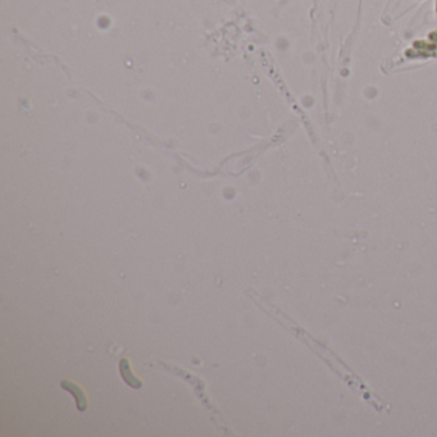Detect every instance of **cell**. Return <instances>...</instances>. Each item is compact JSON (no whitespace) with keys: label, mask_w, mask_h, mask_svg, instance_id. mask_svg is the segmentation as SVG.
I'll return each instance as SVG.
<instances>
[{"label":"cell","mask_w":437,"mask_h":437,"mask_svg":"<svg viewBox=\"0 0 437 437\" xmlns=\"http://www.w3.org/2000/svg\"><path fill=\"white\" fill-rule=\"evenodd\" d=\"M281 325H283L285 327H287V329L291 331V333H294L296 337L300 340L303 344L307 345L310 350L313 351L316 355H318L321 360L327 364L329 367L332 372H335L336 375L345 382V383L349 386L353 391H355L363 400H366L369 405L375 408L377 412H390V406L384 403L383 400L376 394L375 391H372L371 388L367 386V383L363 381L362 377L354 372L350 367L347 366L346 363L338 357L337 354L333 350H331L328 346H326L322 341H320L318 338L313 337V336L308 333L304 328H301L300 326H298L296 323H294L292 321H290L288 318H283V322L281 321Z\"/></svg>","instance_id":"6da1fadb"},{"label":"cell","mask_w":437,"mask_h":437,"mask_svg":"<svg viewBox=\"0 0 437 437\" xmlns=\"http://www.w3.org/2000/svg\"><path fill=\"white\" fill-rule=\"evenodd\" d=\"M62 387H64L65 390L69 391V392H71V394L73 395V396H75L76 403H77L78 410H81V412H84V410L86 409L87 403H86V397H85V394H84V392H82V390H81V388L78 387L77 384L72 383V382H69V381L62 382Z\"/></svg>","instance_id":"7a4b0ae2"},{"label":"cell","mask_w":437,"mask_h":437,"mask_svg":"<svg viewBox=\"0 0 437 437\" xmlns=\"http://www.w3.org/2000/svg\"><path fill=\"white\" fill-rule=\"evenodd\" d=\"M119 368H121V375L123 377V380L130 384L131 387H141V382L135 377V376L131 373L130 364H128L127 359H122L119 363Z\"/></svg>","instance_id":"3957f363"}]
</instances>
